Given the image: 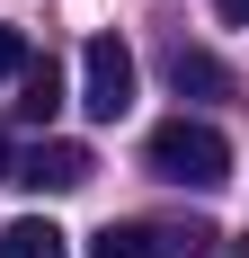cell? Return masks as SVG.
<instances>
[{
    "label": "cell",
    "mask_w": 249,
    "mask_h": 258,
    "mask_svg": "<svg viewBox=\"0 0 249 258\" xmlns=\"http://www.w3.org/2000/svg\"><path fill=\"white\" fill-rule=\"evenodd\" d=\"M223 258H249V249H223Z\"/></svg>",
    "instance_id": "7c38bea8"
},
{
    "label": "cell",
    "mask_w": 249,
    "mask_h": 258,
    "mask_svg": "<svg viewBox=\"0 0 249 258\" xmlns=\"http://www.w3.org/2000/svg\"><path fill=\"white\" fill-rule=\"evenodd\" d=\"M0 258H72V232H63L53 214H18V223L0 232Z\"/></svg>",
    "instance_id": "5b68a950"
},
{
    "label": "cell",
    "mask_w": 249,
    "mask_h": 258,
    "mask_svg": "<svg viewBox=\"0 0 249 258\" xmlns=\"http://www.w3.org/2000/svg\"><path fill=\"white\" fill-rule=\"evenodd\" d=\"M223 9V27H249V0H214Z\"/></svg>",
    "instance_id": "30bf717a"
},
{
    "label": "cell",
    "mask_w": 249,
    "mask_h": 258,
    "mask_svg": "<svg viewBox=\"0 0 249 258\" xmlns=\"http://www.w3.org/2000/svg\"><path fill=\"white\" fill-rule=\"evenodd\" d=\"M89 258H151V240H143V223H107L89 240Z\"/></svg>",
    "instance_id": "ba28073f"
},
{
    "label": "cell",
    "mask_w": 249,
    "mask_h": 258,
    "mask_svg": "<svg viewBox=\"0 0 249 258\" xmlns=\"http://www.w3.org/2000/svg\"><path fill=\"white\" fill-rule=\"evenodd\" d=\"M53 107H63V72H53V62H27V72H18V116L45 125Z\"/></svg>",
    "instance_id": "52a82bcc"
},
{
    "label": "cell",
    "mask_w": 249,
    "mask_h": 258,
    "mask_svg": "<svg viewBox=\"0 0 249 258\" xmlns=\"http://www.w3.org/2000/svg\"><path fill=\"white\" fill-rule=\"evenodd\" d=\"M80 107L98 125H116L125 107H134V53H125V36H89L80 45Z\"/></svg>",
    "instance_id": "7a4b0ae2"
},
{
    "label": "cell",
    "mask_w": 249,
    "mask_h": 258,
    "mask_svg": "<svg viewBox=\"0 0 249 258\" xmlns=\"http://www.w3.org/2000/svg\"><path fill=\"white\" fill-rule=\"evenodd\" d=\"M143 169L169 187H223L231 178V143L223 125H205V116H169V125L143 134Z\"/></svg>",
    "instance_id": "6da1fadb"
},
{
    "label": "cell",
    "mask_w": 249,
    "mask_h": 258,
    "mask_svg": "<svg viewBox=\"0 0 249 258\" xmlns=\"http://www.w3.org/2000/svg\"><path fill=\"white\" fill-rule=\"evenodd\" d=\"M143 240H151V258H205L223 232H214L205 214H169V223H143Z\"/></svg>",
    "instance_id": "8992f818"
},
{
    "label": "cell",
    "mask_w": 249,
    "mask_h": 258,
    "mask_svg": "<svg viewBox=\"0 0 249 258\" xmlns=\"http://www.w3.org/2000/svg\"><path fill=\"white\" fill-rule=\"evenodd\" d=\"M27 62H36V53H27V36H18V27H0V80H18Z\"/></svg>",
    "instance_id": "9c48e42d"
},
{
    "label": "cell",
    "mask_w": 249,
    "mask_h": 258,
    "mask_svg": "<svg viewBox=\"0 0 249 258\" xmlns=\"http://www.w3.org/2000/svg\"><path fill=\"white\" fill-rule=\"evenodd\" d=\"M160 72H169L178 98H231V72H223L205 45H169V62H160Z\"/></svg>",
    "instance_id": "277c9868"
},
{
    "label": "cell",
    "mask_w": 249,
    "mask_h": 258,
    "mask_svg": "<svg viewBox=\"0 0 249 258\" xmlns=\"http://www.w3.org/2000/svg\"><path fill=\"white\" fill-rule=\"evenodd\" d=\"M9 169H18V152H9V125H0V178H9Z\"/></svg>",
    "instance_id": "8fae6325"
},
{
    "label": "cell",
    "mask_w": 249,
    "mask_h": 258,
    "mask_svg": "<svg viewBox=\"0 0 249 258\" xmlns=\"http://www.w3.org/2000/svg\"><path fill=\"white\" fill-rule=\"evenodd\" d=\"M18 187H36V196H72V187H89L98 178V152L89 143H36V152L9 169Z\"/></svg>",
    "instance_id": "3957f363"
}]
</instances>
